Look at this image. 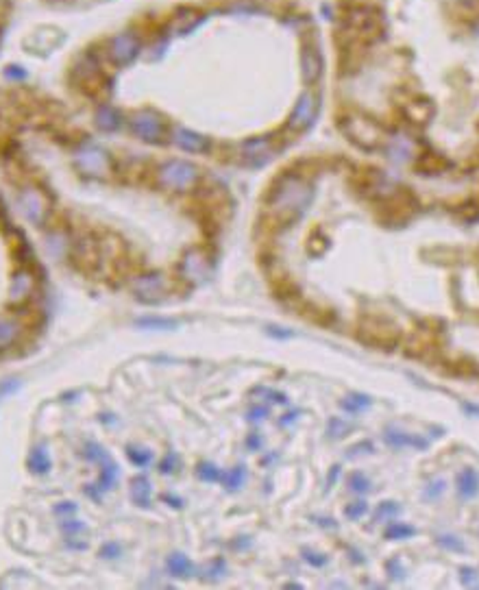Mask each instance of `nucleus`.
Instances as JSON below:
<instances>
[{"instance_id":"473e14b6","label":"nucleus","mask_w":479,"mask_h":590,"mask_svg":"<svg viewBox=\"0 0 479 590\" xmlns=\"http://www.w3.org/2000/svg\"><path fill=\"white\" fill-rule=\"evenodd\" d=\"M366 512H368V506L364 501H355V503H351V506L345 508V516H347V519H351V521L362 519Z\"/></svg>"},{"instance_id":"79ce46f5","label":"nucleus","mask_w":479,"mask_h":590,"mask_svg":"<svg viewBox=\"0 0 479 590\" xmlns=\"http://www.w3.org/2000/svg\"><path fill=\"white\" fill-rule=\"evenodd\" d=\"M118 553H120L118 545H107V547L103 549V556H105V558H114V556H118Z\"/></svg>"},{"instance_id":"cd10ccee","label":"nucleus","mask_w":479,"mask_h":590,"mask_svg":"<svg viewBox=\"0 0 479 590\" xmlns=\"http://www.w3.org/2000/svg\"><path fill=\"white\" fill-rule=\"evenodd\" d=\"M98 125H101L103 129H107V131L116 129L118 127V116H116L114 109L103 107L101 112H98Z\"/></svg>"},{"instance_id":"a211bd4d","label":"nucleus","mask_w":479,"mask_h":590,"mask_svg":"<svg viewBox=\"0 0 479 590\" xmlns=\"http://www.w3.org/2000/svg\"><path fill=\"white\" fill-rule=\"evenodd\" d=\"M403 114L408 116L412 122H416V125H425V122L432 118L434 109H432V105H429L427 101H416V103L405 105Z\"/></svg>"},{"instance_id":"c03bdc74","label":"nucleus","mask_w":479,"mask_h":590,"mask_svg":"<svg viewBox=\"0 0 479 590\" xmlns=\"http://www.w3.org/2000/svg\"><path fill=\"white\" fill-rule=\"evenodd\" d=\"M281 331H284V329H279V327H268V334H270V336H279V338H290V334H281Z\"/></svg>"},{"instance_id":"9d476101","label":"nucleus","mask_w":479,"mask_h":590,"mask_svg":"<svg viewBox=\"0 0 479 590\" xmlns=\"http://www.w3.org/2000/svg\"><path fill=\"white\" fill-rule=\"evenodd\" d=\"M181 273L186 279H190L192 284H203L210 275V268H207V257L203 251H190L186 255V260L181 264Z\"/></svg>"},{"instance_id":"dca6fc26","label":"nucleus","mask_w":479,"mask_h":590,"mask_svg":"<svg viewBox=\"0 0 479 590\" xmlns=\"http://www.w3.org/2000/svg\"><path fill=\"white\" fill-rule=\"evenodd\" d=\"M458 493L462 499H473L479 495V475L473 469H466L458 475Z\"/></svg>"},{"instance_id":"aec40b11","label":"nucleus","mask_w":479,"mask_h":590,"mask_svg":"<svg viewBox=\"0 0 479 590\" xmlns=\"http://www.w3.org/2000/svg\"><path fill=\"white\" fill-rule=\"evenodd\" d=\"M168 571L175 577H190L194 573V564L183 553H173L168 558Z\"/></svg>"},{"instance_id":"ea45409f","label":"nucleus","mask_w":479,"mask_h":590,"mask_svg":"<svg viewBox=\"0 0 479 590\" xmlns=\"http://www.w3.org/2000/svg\"><path fill=\"white\" fill-rule=\"evenodd\" d=\"M61 527H64V530H66V532H70V534L83 532V523H77V521H68V523H64Z\"/></svg>"},{"instance_id":"4468645a","label":"nucleus","mask_w":479,"mask_h":590,"mask_svg":"<svg viewBox=\"0 0 479 590\" xmlns=\"http://www.w3.org/2000/svg\"><path fill=\"white\" fill-rule=\"evenodd\" d=\"M175 142L188 153H205L207 149H210V142H207L203 135L188 131V129H181V127L175 129Z\"/></svg>"},{"instance_id":"a878e982","label":"nucleus","mask_w":479,"mask_h":590,"mask_svg":"<svg viewBox=\"0 0 479 590\" xmlns=\"http://www.w3.org/2000/svg\"><path fill=\"white\" fill-rule=\"evenodd\" d=\"M196 475H199V479H203V482H218L220 475H223V471H218V466H214L212 462H201L199 466H196Z\"/></svg>"},{"instance_id":"4be33fe9","label":"nucleus","mask_w":479,"mask_h":590,"mask_svg":"<svg viewBox=\"0 0 479 590\" xmlns=\"http://www.w3.org/2000/svg\"><path fill=\"white\" fill-rule=\"evenodd\" d=\"M29 466H31V471H35V473H46V471H51V458L46 456L44 453V449L40 447V449H35L31 456H29Z\"/></svg>"},{"instance_id":"37998d69","label":"nucleus","mask_w":479,"mask_h":590,"mask_svg":"<svg viewBox=\"0 0 479 590\" xmlns=\"http://www.w3.org/2000/svg\"><path fill=\"white\" fill-rule=\"evenodd\" d=\"M57 514H61V512H75V503H61V506L55 510Z\"/></svg>"},{"instance_id":"e433bc0d","label":"nucleus","mask_w":479,"mask_h":590,"mask_svg":"<svg viewBox=\"0 0 479 590\" xmlns=\"http://www.w3.org/2000/svg\"><path fill=\"white\" fill-rule=\"evenodd\" d=\"M225 560L223 558H218V560H214L210 567H207V577H210V580H218L220 575L225 573Z\"/></svg>"},{"instance_id":"49530a36","label":"nucleus","mask_w":479,"mask_h":590,"mask_svg":"<svg viewBox=\"0 0 479 590\" xmlns=\"http://www.w3.org/2000/svg\"><path fill=\"white\" fill-rule=\"evenodd\" d=\"M351 3H366V0H351Z\"/></svg>"},{"instance_id":"f8f14e48","label":"nucleus","mask_w":479,"mask_h":590,"mask_svg":"<svg viewBox=\"0 0 479 590\" xmlns=\"http://www.w3.org/2000/svg\"><path fill=\"white\" fill-rule=\"evenodd\" d=\"M384 442L392 449H405V447H412V449H425L427 442L419 436H412V434H405L401 429L395 427H386L384 432Z\"/></svg>"},{"instance_id":"4c0bfd02","label":"nucleus","mask_w":479,"mask_h":590,"mask_svg":"<svg viewBox=\"0 0 479 590\" xmlns=\"http://www.w3.org/2000/svg\"><path fill=\"white\" fill-rule=\"evenodd\" d=\"M303 558H305V562H310V564H314V567H325L327 564V556H323V553H316V551H303Z\"/></svg>"},{"instance_id":"c85d7f7f","label":"nucleus","mask_w":479,"mask_h":590,"mask_svg":"<svg viewBox=\"0 0 479 590\" xmlns=\"http://www.w3.org/2000/svg\"><path fill=\"white\" fill-rule=\"evenodd\" d=\"M349 488L353 490V493H368V490H371V482H368L366 475L353 473V475L349 477Z\"/></svg>"},{"instance_id":"72a5a7b5","label":"nucleus","mask_w":479,"mask_h":590,"mask_svg":"<svg viewBox=\"0 0 479 590\" xmlns=\"http://www.w3.org/2000/svg\"><path fill=\"white\" fill-rule=\"evenodd\" d=\"M445 488H447V484H445V479H436V482H432L427 486V490H425V499H438L442 493H445Z\"/></svg>"},{"instance_id":"f3484780","label":"nucleus","mask_w":479,"mask_h":590,"mask_svg":"<svg viewBox=\"0 0 479 590\" xmlns=\"http://www.w3.org/2000/svg\"><path fill=\"white\" fill-rule=\"evenodd\" d=\"M131 497L133 501L138 503L142 508H149L151 506V482L146 479L144 475L133 477L131 482Z\"/></svg>"},{"instance_id":"a19ab883","label":"nucleus","mask_w":479,"mask_h":590,"mask_svg":"<svg viewBox=\"0 0 479 590\" xmlns=\"http://www.w3.org/2000/svg\"><path fill=\"white\" fill-rule=\"evenodd\" d=\"M266 414H268V410L260 405V408H253V410L249 412V419H251V421H257V419H264Z\"/></svg>"},{"instance_id":"a18cd8bd","label":"nucleus","mask_w":479,"mask_h":590,"mask_svg":"<svg viewBox=\"0 0 479 590\" xmlns=\"http://www.w3.org/2000/svg\"><path fill=\"white\" fill-rule=\"evenodd\" d=\"M260 445H262V440H260V438H251V440H249V447H253V449H255V447H260Z\"/></svg>"},{"instance_id":"39448f33","label":"nucleus","mask_w":479,"mask_h":590,"mask_svg":"<svg viewBox=\"0 0 479 590\" xmlns=\"http://www.w3.org/2000/svg\"><path fill=\"white\" fill-rule=\"evenodd\" d=\"M382 16L377 14L373 9H366V7H355L349 11L347 16V29L360 33L362 38H375L379 35V29H382Z\"/></svg>"},{"instance_id":"ddd939ff","label":"nucleus","mask_w":479,"mask_h":590,"mask_svg":"<svg viewBox=\"0 0 479 590\" xmlns=\"http://www.w3.org/2000/svg\"><path fill=\"white\" fill-rule=\"evenodd\" d=\"M242 153L251 166H264L270 159V142L264 138L249 140L247 144H242Z\"/></svg>"},{"instance_id":"6ab92c4d","label":"nucleus","mask_w":479,"mask_h":590,"mask_svg":"<svg viewBox=\"0 0 479 590\" xmlns=\"http://www.w3.org/2000/svg\"><path fill=\"white\" fill-rule=\"evenodd\" d=\"M321 70H323L321 55H318L316 51H305V55H303V75H305V81L314 83L318 77H321Z\"/></svg>"},{"instance_id":"f257e3e1","label":"nucleus","mask_w":479,"mask_h":590,"mask_svg":"<svg viewBox=\"0 0 479 590\" xmlns=\"http://www.w3.org/2000/svg\"><path fill=\"white\" fill-rule=\"evenodd\" d=\"M312 201L310 186L299 177H286L279 181V186L273 196V207L281 214L288 216H301L305 207Z\"/></svg>"},{"instance_id":"b1692460","label":"nucleus","mask_w":479,"mask_h":590,"mask_svg":"<svg viewBox=\"0 0 479 590\" xmlns=\"http://www.w3.org/2000/svg\"><path fill=\"white\" fill-rule=\"evenodd\" d=\"M340 405H342V410H347V412H353V414H355V412L366 410L368 405H371V397H366V395H349Z\"/></svg>"},{"instance_id":"f704fd0d","label":"nucleus","mask_w":479,"mask_h":590,"mask_svg":"<svg viewBox=\"0 0 479 590\" xmlns=\"http://www.w3.org/2000/svg\"><path fill=\"white\" fill-rule=\"evenodd\" d=\"M18 327L14 323H0V344H9L16 338Z\"/></svg>"},{"instance_id":"bb28decb","label":"nucleus","mask_w":479,"mask_h":590,"mask_svg":"<svg viewBox=\"0 0 479 590\" xmlns=\"http://www.w3.org/2000/svg\"><path fill=\"white\" fill-rule=\"evenodd\" d=\"M438 545H440L442 549H447V551H453V553H464V551H466V547H464L462 540H460L458 536H451V534L440 536V538H438Z\"/></svg>"},{"instance_id":"58836bf2","label":"nucleus","mask_w":479,"mask_h":590,"mask_svg":"<svg viewBox=\"0 0 479 590\" xmlns=\"http://www.w3.org/2000/svg\"><path fill=\"white\" fill-rule=\"evenodd\" d=\"M177 464H179L177 456H175V453H170V456H168L162 464H159V471H162V473H175Z\"/></svg>"},{"instance_id":"2eb2a0df","label":"nucleus","mask_w":479,"mask_h":590,"mask_svg":"<svg viewBox=\"0 0 479 590\" xmlns=\"http://www.w3.org/2000/svg\"><path fill=\"white\" fill-rule=\"evenodd\" d=\"M77 162L83 168V172H90V175H101V172L107 170V157L98 149H85L77 157Z\"/></svg>"},{"instance_id":"c756f323","label":"nucleus","mask_w":479,"mask_h":590,"mask_svg":"<svg viewBox=\"0 0 479 590\" xmlns=\"http://www.w3.org/2000/svg\"><path fill=\"white\" fill-rule=\"evenodd\" d=\"M127 453H129V460L135 464V466H146L151 462V458H153V453L151 451H146V449H135V447H129L127 449Z\"/></svg>"},{"instance_id":"f03ea898","label":"nucleus","mask_w":479,"mask_h":590,"mask_svg":"<svg viewBox=\"0 0 479 590\" xmlns=\"http://www.w3.org/2000/svg\"><path fill=\"white\" fill-rule=\"evenodd\" d=\"M342 133L362 151H377L386 140L384 129L368 116H349L342 120Z\"/></svg>"},{"instance_id":"393cba45","label":"nucleus","mask_w":479,"mask_h":590,"mask_svg":"<svg viewBox=\"0 0 479 590\" xmlns=\"http://www.w3.org/2000/svg\"><path fill=\"white\" fill-rule=\"evenodd\" d=\"M135 325L144 327V329L166 331V329H175L177 321H168V318H142V321H135Z\"/></svg>"},{"instance_id":"412c9836","label":"nucleus","mask_w":479,"mask_h":590,"mask_svg":"<svg viewBox=\"0 0 479 590\" xmlns=\"http://www.w3.org/2000/svg\"><path fill=\"white\" fill-rule=\"evenodd\" d=\"M244 479H247V469H244V466H236V469L225 471L223 475H220V482H223V486L227 490H231V493L244 484Z\"/></svg>"},{"instance_id":"7ed1b4c3","label":"nucleus","mask_w":479,"mask_h":590,"mask_svg":"<svg viewBox=\"0 0 479 590\" xmlns=\"http://www.w3.org/2000/svg\"><path fill=\"white\" fill-rule=\"evenodd\" d=\"M196 179H199V170L188 162H168L159 168V181L170 190H190Z\"/></svg>"},{"instance_id":"0eeeda50","label":"nucleus","mask_w":479,"mask_h":590,"mask_svg":"<svg viewBox=\"0 0 479 590\" xmlns=\"http://www.w3.org/2000/svg\"><path fill=\"white\" fill-rule=\"evenodd\" d=\"M316 114H318V101H316V96H314L312 92H305V94L299 98V103H297V107H294V112H292V116H290V129H294V131L307 129V127H310L312 122H314Z\"/></svg>"},{"instance_id":"7c9ffc66","label":"nucleus","mask_w":479,"mask_h":590,"mask_svg":"<svg viewBox=\"0 0 479 590\" xmlns=\"http://www.w3.org/2000/svg\"><path fill=\"white\" fill-rule=\"evenodd\" d=\"M351 429V425H347L345 421H340V419H331L329 421V427H327V432H329V436L334 438V440H338V438H342L345 436L347 432Z\"/></svg>"},{"instance_id":"2f4dec72","label":"nucleus","mask_w":479,"mask_h":590,"mask_svg":"<svg viewBox=\"0 0 479 590\" xmlns=\"http://www.w3.org/2000/svg\"><path fill=\"white\" fill-rule=\"evenodd\" d=\"M397 514H399V503L386 501L379 506V510L375 514V521H386V519H390V516H397Z\"/></svg>"},{"instance_id":"1a4fd4ad","label":"nucleus","mask_w":479,"mask_h":590,"mask_svg":"<svg viewBox=\"0 0 479 590\" xmlns=\"http://www.w3.org/2000/svg\"><path fill=\"white\" fill-rule=\"evenodd\" d=\"M133 131L146 142H157L159 138H162V133H164V125H162V120H159L157 114L140 112L138 116L133 118Z\"/></svg>"},{"instance_id":"9b49d317","label":"nucleus","mask_w":479,"mask_h":590,"mask_svg":"<svg viewBox=\"0 0 479 590\" xmlns=\"http://www.w3.org/2000/svg\"><path fill=\"white\" fill-rule=\"evenodd\" d=\"M388 155L395 164H408L414 155V142L403 133H395L388 140Z\"/></svg>"},{"instance_id":"20e7f679","label":"nucleus","mask_w":479,"mask_h":590,"mask_svg":"<svg viewBox=\"0 0 479 590\" xmlns=\"http://www.w3.org/2000/svg\"><path fill=\"white\" fill-rule=\"evenodd\" d=\"M360 338L366 344H375V347H392L399 338V329L395 325H390L388 321H377V318H368L362 325V334Z\"/></svg>"},{"instance_id":"5701e85b","label":"nucleus","mask_w":479,"mask_h":590,"mask_svg":"<svg viewBox=\"0 0 479 590\" xmlns=\"http://www.w3.org/2000/svg\"><path fill=\"white\" fill-rule=\"evenodd\" d=\"M414 534H416L414 527L405 525V523H390L388 530L384 532V536H386L388 540H405V538H410V536H414Z\"/></svg>"},{"instance_id":"423d86ee","label":"nucleus","mask_w":479,"mask_h":590,"mask_svg":"<svg viewBox=\"0 0 479 590\" xmlns=\"http://www.w3.org/2000/svg\"><path fill=\"white\" fill-rule=\"evenodd\" d=\"M85 451H88V453H85V456H88V460H94V462L101 464V477H98V484H96L94 488H98V490H109V488L116 484V479H118V466L114 464L112 458L107 456V451H105L103 447L94 445V442H90Z\"/></svg>"},{"instance_id":"c9c22d12","label":"nucleus","mask_w":479,"mask_h":590,"mask_svg":"<svg viewBox=\"0 0 479 590\" xmlns=\"http://www.w3.org/2000/svg\"><path fill=\"white\" fill-rule=\"evenodd\" d=\"M460 580H462V584L464 586H479V573L475 571V569H469V567H464L462 571H460Z\"/></svg>"},{"instance_id":"6e6552de","label":"nucleus","mask_w":479,"mask_h":590,"mask_svg":"<svg viewBox=\"0 0 479 590\" xmlns=\"http://www.w3.org/2000/svg\"><path fill=\"white\" fill-rule=\"evenodd\" d=\"M166 290H168V281L164 279V275H159V273L142 275L133 281V292L138 294L142 301H155V299L162 297Z\"/></svg>"}]
</instances>
